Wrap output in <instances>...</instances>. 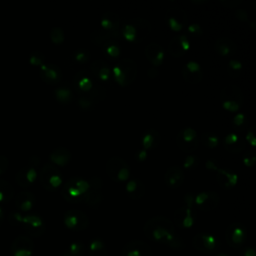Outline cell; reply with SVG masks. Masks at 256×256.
Here are the masks:
<instances>
[{
	"label": "cell",
	"mask_w": 256,
	"mask_h": 256,
	"mask_svg": "<svg viewBox=\"0 0 256 256\" xmlns=\"http://www.w3.org/2000/svg\"><path fill=\"white\" fill-rule=\"evenodd\" d=\"M199 164V159L194 156V155H188L184 162H183V167L185 169H188V170H191V169H195Z\"/></svg>",
	"instance_id": "c3c4849f"
},
{
	"label": "cell",
	"mask_w": 256,
	"mask_h": 256,
	"mask_svg": "<svg viewBox=\"0 0 256 256\" xmlns=\"http://www.w3.org/2000/svg\"><path fill=\"white\" fill-rule=\"evenodd\" d=\"M9 160L6 156L0 155V176H2L8 169Z\"/></svg>",
	"instance_id": "816d5d0a"
},
{
	"label": "cell",
	"mask_w": 256,
	"mask_h": 256,
	"mask_svg": "<svg viewBox=\"0 0 256 256\" xmlns=\"http://www.w3.org/2000/svg\"><path fill=\"white\" fill-rule=\"evenodd\" d=\"M214 49L220 56L229 57L236 52L237 45L232 39L228 37H220L215 41Z\"/></svg>",
	"instance_id": "4316f807"
},
{
	"label": "cell",
	"mask_w": 256,
	"mask_h": 256,
	"mask_svg": "<svg viewBox=\"0 0 256 256\" xmlns=\"http://www.w3.org/2000/svg\"><path fill=\"white\" fill-rule=\"evenodd\" d=\"M160 142V134L155 129H148L141 138V144L144 150H151L158 146Z\"/></svg>",
	"instance_id": "e575fe53"
},
{
	"label": "cell",
	"mask_w": 256,
	"mask_h": 256,
	"mask_svg": "<svg viewBox=\"0 0 256 256\" xmlns=\"http://www.w3.org/2000/svg\"><path fill=\"white\" fill-rule=\"evenodd\" d=\"M246 139L247 141L252 145V146H255V143H256V138H255V133H254V128L251 127L248 132H247V135H246Z\"/></svg>",
	"instance_id": "11a10c76"
},
{
	"label": "cell",
	"mask_w": 256,
	"mask_h": 256,
	"mask_svg": "<svg viewBox=\"0 0 256 256\" xmlns=\"http://www.w3.org/2000/svg\"><path fill=\"white\" fill-rule=\"evenodd\" d=\"M100 27L108 31H120V17L112 11H108L102 15L100 20Z\"/></svg>",
	"instance_id": "4dcf8cb0"
},
{
	"label": "cell",
	"mask_w": 256,
	"mask_h": 256,
	"mask_svg": "<svg viewBox=\"0 0 256 256\" xmlns=\"http://www.w3.org/2000/svg\"><path fill=\"white\" fill-rule=\"evenodd\" d=\"M72 58L74 59L75 62L80 63V64H84V63L88 62V60L90 58V53H89V51L87 49L79 48V49H76L73 52Z\"/></svg>",
	"instance_id": "7bdbcfd3"
},
{
	"label": "cell",
	"mask_w": 256,
	"mask_h": 256,
	"mask_svg": "<svg viewBox=\"0 0 256 256\" xmlns=\"http://www.w3.org/2000/svg\"><path fill=\"white\" fill-rule=\"evenodd\" d=\"M3 219H4V211L2 210V208H1V206H0V225H1L2 222H3Z\"/></svg>",
	"instance_id": "91938a15"
},
{
	"label": "cell",
	"mask_w": 256,
	"mask_h": 256,
	"mask_svg": "<svg viewBox=\"0 0 256 256\" xmlns=\"http://www.w3.org/2000/svg\"><path fill=\"white\" fill-rule=\"evenodd\" d=\"M176 144L183 152H194L199 145V137L197 132L191 127L181 129L176 136Z\"/></svg>",
	"instance_id": "30bf717a"
},
{
	"label": "cell",
	"mask_w": 256,
	"mask_h": 256,
	"mask_svg": "<svg viewBox=\"0 0 256 256\" xmlns=\"http://www.w3.org/2000/svg\"><path fill=\"white\" fill-rule=\"evenodd\" d=\"M223 146L231 153H239L244 150L245 142L238 134L229 133L223 139Z\"/></svg>",
	"instance_id": "f546056e"
},
{
	"label": "cell",
	"mask_w": 256,
	"mask_h": 256,
	"mask_svg": "<svg viewBox=\"0 0 256 256\" xmlns=\"http://www.w3.org/2000/svg\"><path fill=\"white\" fill-rule=\"evenodd\" d=\"M103 51H104L105 55L109 58H117L121 53V49H120V46L118 45L117 41H112V42L105 44L103 46Z\"/></svg>",
	"instance_id": "60d3db41"
},
{
	"label": "cell",
	"mask_w": 256,
	"mask_h": 256,
	"mask_svg": "<svg viewBox=\"0 0 256 256\" xmlns=\"http://www.w3.org/2000/svg\"><path fill=\"white\" fill-rule=\"evenodd\" d=\"M24 230L31 236H40L45 231V224L41 217L34 214L22 216L21 223Z\"/></svg>",
	"instance_id": "ac0fdd59"
},
{
	"label": "cell",
	"mask_w": 256,
	"mask_h": 256,
	"mask_svg": "<svg viewBox=\"0 0 256 256\" xmlns=\"http://www.w3.org/2000/svg\"><path fill=\"white\" fill-rule=\"evenodd\" d=\"M242 63L237 60V59H231L228 62V66H227V72L228 74L233 77V78H237L238 76H240L241 72H242Z\"/></svg>",
	"instance_id": "b9f144b4"
},
{
	"label": "cell",
	"mask_w": 256,
	"mask_h": 256,
	"mask_svg": "<svg viewBox=\"0 0 256 256\" xmlns=\"http://www.w3.org/2000/svg\"><path fill=\"white\" fill-rule=\"evenodd\" d=\"M188 32H190L192 35H200L202 33V29L199 24L193 23L188 27Z\"/></svg>",
	"instance_id": "db71d44e"
},
{
	"label": "cell",
	"mask_w": 256,
	"mask_h": 256,
	"mask_svg": "<svg viewBox=\"0 0 256 256\" xmlns=\"http://www.w3.org/2000/svg\"><path fill=\"white\" fill-rule=\"evenodd\" d=\"M126 192L133 200L141 199L145 194V185L139 179H131L126 183Z\"/></svg>",
	"instance_id": "836d02e7"
},
{
	"label": "cell",
	"mask_w": 256,
	"mask_h": 256,
	"mask_svg": "<svg viewBox=\"0 0 256 256\" xmlns=\"http://www.w3.org/2000/svg\"><path fill=\"white\" fill-rule=\"evenodd\" d=\"M55 99L63 105L69 104L73 100V92L68 86H60L54 90Z\"/></svg>",
	"instance_id": "d590c367"
},
{
	"label": "cell",
	"mask_w": 256,
	"mask_h": 256,
	"mask_svg": "<svg viewBox=\"0 0 256 256\" xmlns=\"http://www.w3.org/2000/svg\"><path fill=\"white\" fill-rule=\"evenodd\" d=\"M255 160H256V156L254 151H248L243 157V163L247 167H252L255 163Z\"/></svg>",
	"instance_id": "f907efd6"
},
{
	"label": "cell",
	"mask_w": 256,
	"mask_h": 256,
	"mask_svg": "<svg viewBox=\"0 0 256 256\" xmlns=\"http://www.w3.org/2000/svg\"><path fill=\"white\" fill-rule=\"evenodd\" d=\"M121 256H153L151 247L142 240H132L125 244Z\"/></svg>",
	"instance_id": "d6986e66"
},
{
	"label": "cell",
	"mask_w": 256,
	"mask_h": 256,
	"mask_svg": "<svg viewBox=\"0 0 256 256\" xmlns=\"http://www.w3.org/2000/svg\"><path fill=\"white\" fill-rule=\"evenodd\" d=\"M59 256H74V255H72V254H70L67 250H65L64 252H62Z\"/></svg>",
	"instance_id": "94428289"
},
{
	"label": "cell",
	"mask_w": 256,
	"mask_h": 256,
	"mask_svg": "<svg viewBox=\"0 0 256 256\" xmlns=\"http://www.w3.org/2000/svg\"><path fill=\"white\" fill-rule=\"evenodd\" d=\"M91 73L102 81H109L112 78L111 67L103 60H96L90 66Z\"/></svg>",
	"instance_id": "f1b7e54d"
},
{
	"label": "cell",
	"mask_w": 256,
	"mask_h": 256,
	"mask_svg": "<svg viewBox=\"0 0 256 256\" xmlns=\"http://www.w3.org/2000/svg\"><path fill=\"white\" fill-rule=\"evenodd\" d=\"M82 95L87 96L93 102V104H96V103L102 101L105 98L106 91H105L104 87H102L98 84H95L90 91H88L87 93L82 94Z\"/></svg>",
	"instance_id": "f35d334b"
},
{
	"label": "cell",
	"mask_w": 256,
	"mask_h": 256,
	"mask_svg": "<svg viewBox=\"0 0 256 256\" xmlns=\"http://www.w3.org/2000/svg\"><path fill=\"white\" fill-rule=\"evenodd\" d=\"M88 254L89 256H107L108 253L105 243L99 238L93 239L89 244Z\"/></svg>",
	"instance_id": "8d00e7d4"
},
{
	"label": "cell",
	"mask_w": 256,
	"mask_h": 256,
	"mask_svg": "<svg viewBox=\"0 0 256 256\" xmlns=\"http://www.w3.org/2000/svg\"><path fill=\"white\" fill-rule=\"evenodd\" d=\"M78 104H79V106L83 110H89V109H91L94 106L93 102L87 96H85V95H79Z\"/></svg>",
	"instance_id": "681fc988"
},
{
	"label": "cell",
	"mask_w": 256,
	"mask_h": 256,
	"mask_svg": "<svg viewBox=\"0 0 256 256\" xmlns=\"http://www.w3.org/2000/svg\"><path fill=\"white\" fill-rule=\"evenodd\" d=\"M39 181L45 190L55 191L63 183L62 173L52 163H46L39 172Z\"/></svg>",
	"instance_id": "52a82bcc"
},
{
	"label": "cell",
	"mask_w": 256,
	"mask_h": 256,
	"mask_svg": "<svg viewBox=\"0 0 256 256\" xmlns=\"http://www.w3.org/2000/svg\"><path fill=\"white\" fill-rule=\"evenodd\" d=\"M216 256H228V255H225V254H218V255H216Z\"/></svg>",
	"instance_id": "6125c7cd"
},
{
	"label": "cell",
	"mask_w": 256,
	"mask_h": 256,
	"mask_svg": "<svg viewBox=\"0 0 256 256\" xmlns=\"http://www.w3.org/2000/svg\"><path fill=\"white\" fill-rule=\"evenodd\" d=\"M145 55L147 60L153 66H159L162 64L164 59V50L161 45L157 43H150L145 48Z\"/></svg>",
	"instance_id": "83f0119b"
},
{
	"label": "cell",
	"mask_w": 256,
	"mask_h": 256,
	"mask_svg": "<svg viewBox=\"0 0 256 256\" xmlns=\"http://www.w3.org/2000/svg\"><path fill=\"white\" fill-rule=\"evenodd\" d=\"M225 238L229 246L233 248H240L246 242L247 239V229L246 227L239 223L234 222L228 226L225 233Z\"/></svg>",
	"instance_id": "7c38bea8"
},
{
	"label": "cell",
	"mask_w": 256,
	"mask_h": 256,
	"mask_svg": "<svg viewBox=\"0 0 256 256\" xmlns=\"http://www.w3.org/2000/svg\"><path fill=\"white\" fill-rule=\"evenodd\" d=\"M182 76L187 83L198 84L203 78V72L200 64L196 61H188L182 68Z\"/></svg>",
	"instance_id": "7402d4cb"
},
{
	"label": "cell",
	"mask_w": 256,
	"mask_h": 256,
	"mask_svg": "<svg viewBox=\"0 0 256 256\" xmlns=\"http://www.w3.org/2000/svg\"><path fill=\"white\" fill-rule=\"evenodd\" d=\"M219 195L214 191H203L194 197V206L201 211H211L219 204Z\"/></svg>",
	"instance_id": "e0dca14e"
},
{
	"label": "cell",
	"mask_w": 256,
	"mask_h": 256,
	"mask_svg": "<svg viewBox=\"0 0 256 256\" xmlns=\"http://www.w3.org/2000/svg\"><path fill=\"white\" fill-rule=\"evenodd\" d=\"M235 17L237 19H239L240 21H243V22H246L248 21V14L246 12V10L244 9H237L235 10Z\"/></svg>",
	"instance_id": "f5cc1de1"
},
{
	"label": "cell",
	"mask_w": 256,
	"mask_h": 256,
	"mask_svg": "<svg viewBox=\"0 0 256 256\" xmlns=\"http://www.w3.org/2000/svg\"><path fill=\"white\" fill-rule=\"evenodd\" d=\"M206 167H207V169L213 170L216 173L217 182L219 183V185L221 187L229 189V188H232L236 185V183L238 181V176L233 171H231L229 169H225V168L224 169L219 168L211 160L206 163Z\"/></svg>",
	"instance_id": "4fadbf2b"
},
{
	"label": "cell",
	"mask_w": 256,
	"mask_h": 256,
	"mask_svg": "<svg viewBox=\"0 0 256 256\" xmlns=\"http://www.w3.org/2000/svg\"><path fill=\"white\" fill-rule=\"evenodd\" d=\"M70 254L74 255V256H83L84 251H85V247L84 244L80 241H75L72 242L68 248L66 249Z\"/></svg>",
	"instance_id": "bcb514c9"
},
{
	"label": "cell",
	"mask_w": 256,
	"mask_h": 256,
	"mask_svg": "<svg viewBox=\"0 0 256 256\" xmlns=\"http://www.w3.org/2000/svg\"><path fill=\"white\" fill-rule=\"evenodd\" d=\"M232 125L236 130H243L247 125V118L243 113H237L232 119Z\"/></svg>",
	"instance_id": "7dc6e473"
},
{
	"label": "cell",
	"mask_w": 256,
	"mask_h": 256,
	"mask_svg": "<svg viewBox=\"0 0 256 256\" xmlns=\"http://www.w3.org/2000/svg\"><path fill=\"white\" fill-rule=\"evenodd\" d=\"M221 4H223L224 6H227V7H236L238 4L241 3V1H220Z\"/></svg>",
	"instance_id": "680465c9"
},
{
	"label": "cell",
	"mask_w": 256,
	"mask_h": 256,
	"mask_svg": "<svg viewBox=\"0 0 256 256\" xmlns=\"http://www.w3.org/2000/svg\"><path fill=\"white\" fill-rule=\"evenodd\" d=\"M88 190L84 198V202L92 208H97L102 200V180L94 176L88 181Z\"/></svg>",
	"instance_id": "9a60e30c"
},
{
	"label": "cell",
	"mask_w": 256,
	"mask_h": 256,
	"mask_svg": "<svg viewBox=\"0 0 256 256\" xmlns=\"http://www.w3.org/2000/svg\"><path fill=\"white\" fill-rule=\"evenodd\" d=\"M29 63L32 66L41 67L45 64V55L40 51H33L29 56Z\"/></svg>",
	"instance_id": "f6af8a7d"
},
{
	"label": "cell",
	"mask_w": 256,
	"mask_h": 256,
	"mask_svg": "<svg viewBox=\"0 0 256 256\" xmlns=\"http://www.w3.org/2000/svg\"><path fill=\"white\" fill-rule=\"evenodd\" d=\"M49 158L51 163L56 167H63L71 160V153L65 147H57L50 153Z\"/></svg>",
	"instance_id": "1f68e13d"
},
{
	"label": "cell",
	"mask_w": 256,
	"mask_h": 256,
	"mask_svg": "<svg viewBox=\"0 0 256 256\" xmlns=\"http://www.w3.org/2000/svg\"><path fill=\"white\" fill-rule=\"evenodd\" d=\"M14 196L13 186L6 180L0 179V203L9 202Z\"/></svg>",
	"instance_id": "74e56055"
},
{
	"label": "cell",
	"mask_w": 256,
	"mask_h": 256,
	"mask_svg": "<svg viewBox=\"0 0 256 256\" xmlns=\"http://www.w3.org/2000/svg\"><path fill=\"white\" fill-rule=\"evenodd\" d=\"M144 234L151 241L164 244L172 249L180 250L184 243L178 236L174 224L164 216L150 218L144 225Z\"/></svg>",
	"instance_id": "6da1fadb"
},
{
	"label": "cell",
	"mask_w": 256,
	"mask_h": 256,
	"mask_svg": "<svg viewBox=\"0 0 256 256\" xmlns=\"http://www.w3.org/2000/svg\"><path fill=\"white\" fill-rule=\"evenodd\" d=\"M39 164H40L39 157L37 156L30 157L28 163L17 172L15 177L16 183L22 188H27L31 186L35 182L38 176Z\"/></svg>",
	"instance_id": "ba28073f"
},
{
	"label": "cell",
	"mask_w": 256,
	"mask_h": 256,
	"mask_svg": "<svg viewBox=\"0 0 256 256\" xmlns=\"http://www.w3.org/2000/svg\"><path fill=\"white\" fill-rule=\"evenodd\" d=\"M119 38H121L120 31H108L105 29H102L101 27L95 29L91 34H90V39L91 41L99 46H104L105 44L112 42V41H117Z\"/></svg>",
	"instance_id": "d4e9b609"
},
{
	"label": "cell",
	"mask_w": 256,
	"mask_h": 256,
	"mask_svg": "<svg viewBox=\"0 0 256 256\" xmlns=\"http://www.w3.org/2000/svg\"><path fill=\"white\" fill-rule=\"evenodd\" d=\"M184 201L185 204L175 211L174 219L178 227L189 229L193 226L196 218V212L194 209V195L187 194L184 198Z\"/></svg>",
	"instance_id": "8992f818"
},
{
	"label": "cell",
	"mask_w": 256,
	"mask_h": 256,
	"mask_svg": "<svg viewBox=\"0 0 256 256\" xmlns=\"http://www.w3.org/2000/svg\"><path fill=\"white\" fill-rule=\"evenodd\" d=\"M151 24L148 20L136 17L127 20L120 27L121 37L132 43H139L145 40L151 32Z\"/></svg>",
	"instance_id": "7a4b0ae2"
},
{
	"label": "cell",
	"mask_w": 256,
	"mask_h": 256,
	"mask_svg": "<svg viewBox=\"0 0 256 256\" xmlns=\"http://www.w3.org/2000/svg\"><path fill=\"white\" fill-rule=\"evenodd\" d=\"M88 186V181L84 178L73 177L63 184L61 195L67 202L79 203L84 201Z\"/></svg>",
	"instance_id": "3957f363"
},
{
	"label": "cell",
	"mask_w": 256,
	"mask_h": 256,
	"mask_svg": "<svg viewBox=\"0 0 256 256\" xmlns=\"http://www.w3.org/2000/svg\"><path fill=\"white\" fill-rule=\"evenodd\" d=\"M64 225L73 231L85 230L89 225L88 216L81 210L71 209L65 212L63 217Z\"/></svg>",
	"instance_id": "8fae6325"
},
{
	"label": "cell",
	"mask_w": 256,
	"mask_h": 256,
	"mask_svg": "<svg viewBox=\"0 0 256 256\" xmlns=\"http://www.w3.org/2000/svg\"><path fill=\"white\" fill-rule=\"evenodd\" d=\"M136 158H137V160L138 161H144V160H146V158H147V152H146V150H140V151H138L137 153H136Z\"/></svg>",
	"instance_id": "9f6ffc18"
},
{
	"label": "cell",
	"mask_w": 256,
	"mask_h": 256,
	"mask_svg": "<svg viewBox=\"0 0 256 256\" xmlns=\"http://www.w3.org/2000/svg\"><path fill=\"white\" fill-rule=\"evenodd\" d=\"M113 79L122 87L128 86L137 76V64L129 58H124L115 64L112 69Z\"/></svg>",
	"instance_id": "277c9868"
},
{
	"label": "cell",
	"mask_w": 256,
	"mask_h": 256,
	"mask_svg": "<svg viewBox=\"0 0 256 256\" xmlns=\"http://www.w3.org/2000/svg\"><path fill=\"white\" fill-rule=\"evenodd\" d=\"M200 141L205 147H208V148H211V149L217 147V145L219 143L217 135L214 134V133H211V132L203 133L200 137Z\"/></svg>",
	"instance_id": "ab89813d"
},
{
	"label": "cell",
	"mask_w": 256,
	"mask_h": 256,
	"mask_svg": "<svg viewBox=\"0 0 256 256\" xmlns=\"http://www.w3.org/2000/svg\"><path fill=\"white\" fill-rule=\"evenodd\" d=\"M35 196L30 191H22L15 198L16 207L22 212L30 211L35 205Z\"/></svg>",
	"instance_id": "d6a6232c"
},
{
	"label": "cell",
	"mask_w": 256,
	"mask_h": 256,
	"mask_svg": "<svg viewBox=\"0 0 256 256\" xmlns=\"http://www.w3.org/2000/svg\"><path fill=\"white\" fill-rule=\"evenodd\" d=\"M49 36H50L51 41H52L54 44H56V45H59V44L63 43V42H64V39H65L64 31H63L60 27H53V28L50 30Z\"/></svg>",
	"instance_id": "ee69618b"
},
{
	"label": "cell",
	"mask_w": 256,
	"mask_h": 256,
	"mask_svg": "<svg viewBox=\"0 0 256 256\" xmlns=\"http://www.w3.org/2000/svg\"><path fill=\"white\" fill-rule=\"evenodd\" d=\"M242 256H256V252H255V250L253 248L246 247L242 251Z\"/></svg>",
	"instance_id": "6f0895ef"
},
{
	"label": "cell",
	"mask_w": 256,
	"mask_h": 256,
	"mask_svg": "<svg viewBox=\"0 0 256 256\" xmlns=\"http://www.w3.org/2000/svg\"><path fill=\"white\" fill-rule=\"evenodd\" d=\"M33 241L28 236H18L11 245V254L13 256H31L33 252Z\"/></svg>",
	"instance_id": "44dd1931"
},
{
	"label": "cell",
	"mask_w": 256,
	"mask_h": 256,
	"mask_svg": "<svg viewBox=\"0 0 256 256\" xmlns=\"http://www.w3.org/2000/svg\"><path fill=\"white\" fill-rule=\"evenodd\" d=\"M220 102L226 111L238 112L243 104L242 90L234 84L226 85L220 92Z\"/></svg>",
	"instance_id": "5b68a950"
},
{
	"label": "cell",
	"mask_w": 256,
	"mask_h": 256,
	"mask_svg": "<svg viewBox=\"0 0 256 256\" xmlns=\"http://www.w3.org/2000/svg\"><path fill=\"white\" fill-rule=\"evenodd\" d=\"M190 41L186 35L178 34L169 42L168 51L174 57H182L190 49Z\"/></svg>",
	"instance_id": "ffe728a7"
},
{
	"label": "cell",
	"mask_w": 256,
	"mask_h": 256,
	"mask_svg": "<svg viewBox=\"0 0 256 256\" xmlns=\"http://www.w3.org/2000/svg\"><path fill=\"white\" fill-rule=\"evenodd\" d=\"M106 172L115 182H125L129 179L130 169L126 161L120 157H111L106 163Z\"/></svg>",
	"instance_id": "9c48e42d"
},
{
	"label": "cell",
	"mask_w": 256,
	"mask_h": 256,
	"mask_svg": "<svg viewBox=\"0 0 256 256\" xmlns=\"http://www.w3.org/2000/svg\"><path fill=\"white\" fill-rule=\"evenodd\" d=\"M40 78L49 85L57 84L62 79V71L55 64H44L40 67Z\"/></svg>",
	"instance_id": "cb8c5ba5"
},
{
	"label": "cell",
	"mask_w": 256,
	"mask_h": 256,
	"mask_svg": "<svg viewBox=\"0 0 256 256\" xmlns=\"http://www.w3.org/2000/svg\"><path fill=\"white\" fill-rule=\"evenodd\" d=\"M184 171L179 166H171L164 175V181L171 188H178L184 181Z\"/></svg>",
	"instance_id": "484cf974"
},
{
	"label": "cell",
	"mask_w": 256,
	"mask_h": 256,
	"mask_svg": "<svg viewBox=\"0 0 256 256\" xmlns=\"http://www.w3.org/2000/svg\"><path fill=\"white\" fill-rule=\"evenodd\" d=\"M95 84L96 83L93 81L91 75L85 70H80L74 75L73 86L79 95L90 91Z\"/></svg>",
	"instance_id": "603a6c76"
},
{
	"label": "cell",
	"mask_w": 256,
	"mask_h": 256,
	"mask_svg": "<svg viewBox=\"0 0 256 256\" xmlns=\"http://www.w3.org/2000/svg\"><path fill=\"white\" fill-rule=\"evenodd\" d=\"M165 19L168 27L174 32L182 31L188 22L187 14L181 8H170L166 11Z\"/></svg>",
	"instance_id": "5bb4252c"
},
{
	"label": "cell",
	"mask_w": 256,
	"mask_h": 256,
	"mask_svg": "<svg viewBox=\"0 0 256 256\" xmlns=\"http://www.w3.org/2000/svg\"><path fill=\"white\" fill-rule=\"evenodd\" d=\"M194 248L202 253H213L219 248L218 239L208 233H198L193 238Z\"/></svg>",
	"instance_id": "2e32d148"
}]
</instances>
